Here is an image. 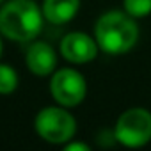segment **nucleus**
Masks as SVG:
<instances>
[{"label": "nucleus", "mask_w": 151, "mask_h": 151, "mask_svg": "<svg viewBox=\"0 0 151 151\" xmlns=\"http://www.w3.org/2000/svg\"><path fill=\"white\" fill-rule=\"evenodd\" d=\"M43 9L34 0H9L0 6V34L16 43H29L43 29Z\"/></svg>", "instance_id": "f257e3e1"}, {"label": "nucleus", "mask_w": 151, "mask_h": 151, "mask_svg": "<svg viewBox=\"0 0 151 151\" xmlns=\"http://www.w3.org/2000/svg\"><path fill=\"white\" fill-rule=\"evenodd\" d=\"M94 39L98 48L109 55L128 53L139 39V27L126 11H109L101 14L94 25Z\"/></svg>", "instance_id": "f03ea898"}, {"label": "nucleus", "mask_w": 151, "mask_h": 151, "mask_svg": "<svg viewBox=\"0 0 151 151\" xmlns=\"http://www.w3.org/2000/svg\"><path fill=\"white\" fill-rule=\"evenodd\" d=\"M37 135L50 144H66L77 132V121L66 107H45L34 119Z\"/></svg>", "instance_id": "7ed1b4c3"}, {"label": "nucleus", "mask_w": 151, "mask_h": 151, "mask_svg": "<svg viewBox=\"0 0 151 151\" xmlns=\"http://www.w3.org/2000/svg\"><path fill=\"white\" fill-rule=\"evenodd\" d=\"M114 139L126 147H142L151 140V112L142 107L124 110L114 126Z\"/></svg>", "instance_id": "20e7f679"}, {"label": "nucleus", "mask_w": 151, "mask_h": 151, "mask_svg": "<svg viewBox=\"0 0 151 151\" xmlns=\"http://www.w3.org/2000/svg\"><path fill=\"white\" fill-rule=\"evenodd\" d=\"M50 93L59 105L71 109L84 101L87 94V84L80 71L73 68H62L52 75Z\"/></svg>", "instance_id": "39448f33"}, {"label": "nucleus", "mask_w": 151, "mask_h": 151, "mask_svg": "<svg viewBox=\"0 0 151 151\" xmlns=\"http://www.w3.org/2000/svg\"><path fill=\"white\" fill-rule=\"evenodd\" d=\"M98 43L86 32H69L60 39L59 52L71 64H86L96 59Z\"/></svg>", "instance_id": "423d86ee"}, {"label": "nucleus", "mask_w": 151, "mask_h": 151, "mask_svg": "<svg viewBox=\"0 0 151 151\" xmlns=\"http://www.w3.org/2000/svg\"><path fill=\"white\" fill-rule=\"evenodd\" d=\"M25 62L30 73L37 75V77H48L55 71L57 66V53L55 50L45 43V41H36L29 46L25 53Z\"/></svg>", "instance_id": "0eeeda50"}, {"label": "nucleus", "mask_w": 151, "mask_h": 151, "mask_svg": "<svg viewBox=\"0 0 151 151\" xmlns=\"http://www.w3.org/2000/svg\"><path fill=\"white\" fill-rule=\"evenodd\" d=\"M43 16L50 23L62 25L71 22L80 9V0H43Z\"/></svg>", "instance_id": "6e6552de"}, {"label": "nucleus", "mask_w": 151, "mask_h": 151, "mask_svg": "<svg viewBox=\"0 0 151 151\" xmlns=\"http://www.w3.org/2000/svg\"><path fill=\"white\" fill-rule=\"evenodd\" d=\"M18 87V73L9 64H0V94H11Z\"/></svg>", "instance_id": "1a4fd4ad"}, {"label": "nucleus", "mask_w": 151, "mask_h": 151, "mask_svg": "<svg viewBox=\"0 0 151 151\" xmlns=\"http://www.w3.org/2000/svg\"><path fill=\"white\" fill-rule=\"evenodd\" d=\"M123 6L133 18H144L151 13V0H123Z\"/></svg>", "instance_id": "9d476101"}, {"label": "nucleus", "mask_w": 151, "mask_h": 151, "mask_svg": "<svg viewBox=\"0 0 151 151\" xmlns=\"http://www.w3.org/2000/svg\"><path fill=\"white\" fill-rule=\"evenodd\" d=\"M64 151H89V146L84 142H66L64 144Z\"/></svg>", "instance_id": "9b49d317"}, {"label": "nucleus", "mask_w": 151, "mask_h": 151, "mask_svg": "<svg viewBox=\"0 0 151 151\" xmlns=\"http://www.w3.org/2000/svg\"><path fill=\"white\" fill-rule=\"evenodd\" d=\"M0 55H2V39H0Z\"/></svg>", "instance_id": "f8f14e48"}, {"label": "nucleus", "mask_w": 151, "mask_h": 151, "mask_svg": "<svg viewBox=\"0 0 151 151\" xmlns=\"http://www.w3.org/2000/svg\"><path fill=\"white\" fill-rule=\"evenodd\" d=\"M2 4H4V0H0V6H2Z\"/></svg>", "instance_id": "ddd939ff"}]
</instances>
